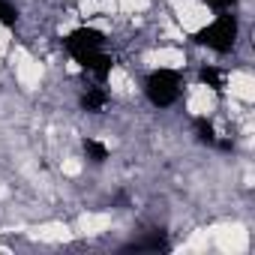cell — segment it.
Here are the masks:
<instances>
[{
	"mask_svg": "<svg viewBox=\"0 0 255 255\" xmlns=\"http://www.w3.org/2000/svg\"><path fill=\"white\" fill-rule=\"evenodd\" d=\"M210 240H213L216 249L225 252V255H240V252L249 249V231H246L243 225H237V222H234V225H219V228H213Z\"/></svg>",
	"mask_w": 255,
	"mask_h": 255,
	"instance_id": "2",
	"label": "cell"
},
{
	"mask_svg": "<svg viewBox=\"0 0 255 255\" xmlns=\"http://www.w3.org/2000/svg\"><path fill=\"white\" fill-rule=\"evenodd\" d=\"M204 42L207 45H213V48H219V51H225V48H231V42H234V24H231V18H219V21H210L207 27H204Z\"/></svg>",
	"mask_w": 255,
	"mask_h": 255,
	"instance_id": "4",
	"label": "cell"
},
{
	"mask_svg": "<svg viewBox=\"0 0 255 255\" xmlns=\"http://www.w3.org/2000/svg\"><path fill=\"white\" fill-rule=\"evenodd\" d=\"M102 12V0H81V15H96Z\"/></svg>",
	"mask_w": 255,
	"mask_h": 255,
	"instance_id": "12",
	"label": "cell"
},
{
	"mask_svg": "<svg viewBox=\"0 0 255 255\" xmlns=\"http://www.w3.org/2000/svg\"><path fill=\"white\" fill-rule=\"evenodd\" d=\"M12 63H15V75H18L21 87L33 90V87L39 84V78H42V66H39V60L30 57L24 48H15V51H12Z\"/></svg>",
	"mask_w": 255,
	"mask_h": 255,
	"instance_id": "3",
	"label": "cell"
},
{
	"mask_svg": "<svg viewBox=\"0 0 255 255\" xmlns=\"http://www.w3.org/2000/svg\"><path fill=\"white\" fill-rule=\"evenodd\" d=\"M177 96V81L174 75H168V69H159V75L150 78V99L156 105H168Z\"/></svg>",
	"mask_w": 255,
	"mask_h": 255,
	"instance_id": "5",
	"label": "cell"
},
{
	"mask_svg": "<svg viewBox=\"0 0 255 255\" xmlns=\"http://www.w3.org/2000/svg\"><path fill=\"white\" fill-rule=\"evenodd\" d=\"M87 150H90L96 159H102V156H105V147H102V144H96V141H87Z\"/></svg>",
	"mask_w": 255,
	"mask_h": 255,
	"instance_id": "16",
	"label": "cell"
},
{
	"mask_svg": "<svg viewBox=\"0 0 255 255\" xmlns=\"http://www.w3.org/2000/svg\"><path fill=\"white\" fill-rule=\"evenodd\" d=\"M63 174H69V177L81 174V162L78 159H63Z\"/></svg>",
	"mask_w": 255,
	"mask_h": 255,
	"instance_id": "15",
	"label": "cell"
},
{
	"mask_svg": "<svg viewBox=\"0 0 255 255\" xmlns=\"http://www.w3.org/2000/svg\"><path fill=\"white\" fill-rule=\"evenodd\" d=\"M189 111L192 114H198V117H204V114H210L213 108H216V93H213V87L207 84H195L192 90H189Z\"/></svg>",
	"mask_w": 255,
	"mask_h": 255,
	"instance_id": "6",
	"label": "cell"
},
{
	"mask_svg": "<svg viewBox=\"0 0 255 255\" xmlns=\"http://www.w3.org/2000/svg\"><path fill=\"white\" fill-rule=\"evenodd\" d=\"M108 225H111V213H84L78 219L81 234H102Z\"/></svg>",
	"mask_w": 255,
	"mask_h": 255,
	"instance_id": "10",
	"label": "cell"
},
{
	"mask_svg": "<svg viewBox=\"0 0 255 255\" xmlns=\"http://www.w3.org/2000/svg\"><path fill=\"white\" fill-rule=\"evenodd\" d=\"M108 87L114 93H129L132 90V81H129V75H126L120 66H114V69H108Z\"/></svg>",
	"mask_w": 255,
	"mask_h": 255,
	"instance_id": "11",
	"label": "cell"
},
{
	"mask_svg": "<svg viewBox=\"0 0 255 255\" xmlns=\"http://www.w3.org/2000/svg\"><path fill=\"white\" fill-rule=\"evenodd\" d=\"M207 243H210V234H207V231H198V234L189 240V246H186V249H204Z\"/></svg>",
	"mask_w": 255,
	"mask_h": 255,
	"instance_id": "14",
	"label": "cell"
},
{
	"mask_svg": "<svg viewBox=\"0 0 255 255\" xmlns=\"http://www.w3.org/2000/svg\"><path fill=\"white\" fill-rule=\"evenodd\" d=\"M174 3V12H177V21L186 33H201L210 21H213V9L201 0H171Z\"/></svg>",
	"mask_w": 255,
	"mask_h": 255,
	"instance_id": "1",
	"label": "cell"
},
{
	"mask_svg": "<svg viewBox=\"0 0 255 255\" xmlns=\"http://www.w3.org/2000/svg\"><path fill=\"white\" fill-rule=\"evenodd\" d=\"M228 90H231V96H237L240 102H252V99H255V78H252L249 72H231Z\"/></svg>",
	"mask_w": 255,
	"mask_h": 255,
	"instance_id": "8",
	"label": "cell"
},
{
	"mask_svg": "<svg viewBox=\"0 0 255 255\" xmlns=\"http://www.w3.org/2000/svg\"><path fill=\"white\" fill-rule=\"evenodd\" d=\"M213 6H231V0H210Z\"/></svg>",
	"mask_w": 255,
	"mask_h": 255,
	"instance_id": "18",
	"label": "cell"
},
{
	"mask_svg": "<svg viewBox=\"0 0 255 255\" xmlns=\"http://www.w3.org/2000/svg\"><path fill=\"white\" fill-rule=\"evenodd\" d=\"M0 18H3V21H6V24H9V21H12V12H9V9H6V6H3V3H0Z\"/></svg>",
	"mask_w": 255,
	"mask_h": 255,
	"instance_id": "17",
	"label": "cell"
},
{
	"mask_svg": "<svg viewBox=\"0 0 255 255\" xmlns=\"http://www.w3.org/2000/svg\"><path fill=\"white\" fill-rule=\"evenodd\" d=\"M30 234H33L36 240H42V243H63V240H69V228H66L63 222H45V225H36Z\"/></svg>",
	"mask_w": 255,
	"mask_h": 255,
	"instance_id": "9",
	"label": "cell"
},
{
	"mask_svg": "<svg viewBox=\"0 0 255 255\" xmlns=\"http://www.w3.org/2000/svg\"><path fill=\"white\" fill-rule=\"evenodd\" d=\"M141 6H144V0H117V9L120 12H135Z\"/></svg>",
	"mask_w": 255,
	"mask_h": 255,
	"instance_id": "13",
	"label": "cell"
},
{
	"mask_svg": "<svg viewBox=\"0 0 255 255\" xmlns=\"http://www.w3.org/2000/svg\"><path fill=\"white\" fill-rule=\"evenodd\" d=\"M147 63L156 69H180L186 63V54L180 48H159V51L147 54Z\"/></svg>",
	"mask_w": 255,
	"mask_h": 255,
	"instance_id": "7",
	"label": "cell"
}]
</instances>
